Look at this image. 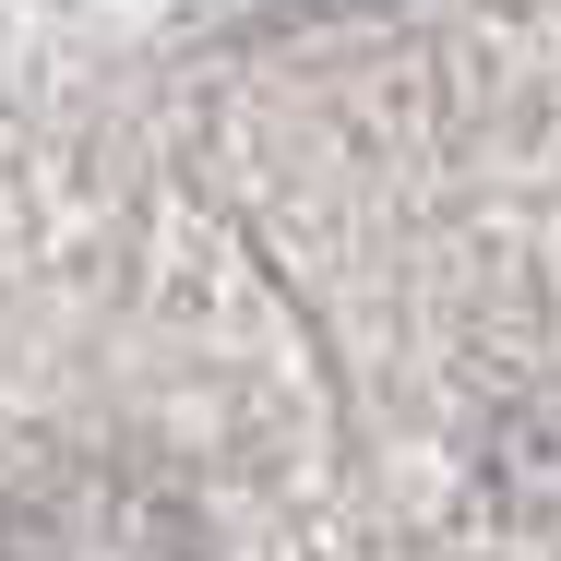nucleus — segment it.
<instances>
[{
	"label": "nucleus",
	"mask_w": 561,
	"mask_h": 561,
	"mask_svg": "<svg viewBox=\"0 0 561 561\" xmlns=\"http://www.w3.org/2000/svg\"><path fill=\"white\" fill-rule=\"evenodd\" d=\"M192 550H204L192 514L131 466H48L0 514V561H192Z\"/></svg>",
	"instance_id": "obj_1"
}]
</instances>
